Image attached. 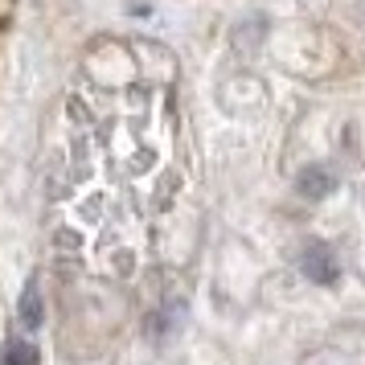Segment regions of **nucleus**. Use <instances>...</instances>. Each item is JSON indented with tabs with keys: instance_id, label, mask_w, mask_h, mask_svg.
I'll return each mask as SVG.
<instances>
[{
	"instance_id": "obj_1",
	"label": "nucleus",
	"mask_w": 365,
	"mask_h": 365,
	"mask_svg": "<svg viewBox=\"0 0 365 365\" xmlns=\"http://www.w3.org/2000/svg\"><path fill=\"white\" fill-rule=\"evenodd\" d=\"M299 271H304L312 283H320V287H329V283L341 279V263H336V255H332L324 242H308V247H304V255H299Z\"/></svg>"
},
{
	"instance_id": "obj_2",
	"label": "nucleus",
	"mask_w": 365,
	"mask_h": 365,
	"mask_svg": "<svg viewBox=\"0 0 365 365\" xmlns=\"http://www.w3.org/2000/svg\"><path fill=\"white\" fill-rule=\"evenodd\" d=\"M17 320H21V332H37L41 324H46V299H41V283L37 279H29L25 292H21Z\"/></svg>"
},
{
	"instance_id": "obj_3",
	"label": "nucleus",
	"mask_w": 365,
	"mask_h": 365,
	"mask_svg": "<svg viewBox=\"0 0 365 365\" xmlns=\"http://www.w3.org/2000/svg\"><path fill=\"white\" fill-rule=\"evenodd\" d=\"M0 365H41V353L29 336H9L0 349Z\"/></svg>"
},
{
	"instance_id": "obj_4",
	"label": "nucleus",
	"mask_w": 365,
	"mask_h": 365,
	"mask_svg": "<svg viewBox=\"0 0 365 365\" xmlns=\"http://www.w3.org/2000/svg\"><path fill=\"white\" fill-rule=\"evenodd\" d=\"M329 189H332V173H324L320 165H312L304 177H299V193H304V197H312V201L324 197Z\"/></svg>"
}]
</instances>
